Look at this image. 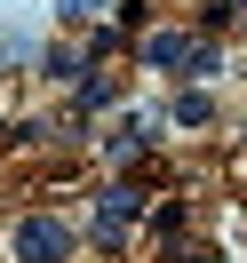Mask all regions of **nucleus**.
<instances>
[{
	"instance_id": "1",
	"label": "nucleus",
	"mask_w": 247,
	"mask_h": 263,
	"mask_svg": "<svg viewBox=\"0 0 247 263\" xmlns=\"http://www.w3.org/2000/svg\"><path fill=\"white\" fill-rule=\"evenodd\" d=\"M16 255L24 263H64L72 255V231L56 223V215H24V223H16Z\"/></svg>"
},
{
	"instance_id": "2",
	"label": "nucleus",
	"mask_w": 247,
	"mask_h": 263,
	"mask_svg": "<svg viewBox=\"0 0 247 263\" xmlns=\"http://www.w3.org/2000/svg\"><path fill=\"white\" fill-rule=\"evenodd\" d=\"M144 56H151V64H192L199 48H192V40H176V32H151V40H144Z\"/></svg>"
},
{
	"instance_id": "3",
	"label": "nucleus",
	"mask_w": 247,
	"mask_h": 263,
	"mask_svg": "<svg viewBox=\"0 0 247 263\" xmlns=\"http://www.w3.org/2000/svg\"><path fill=\"white\" fill-rule=\"evenodd\" d=\"M136 208H144V199H136V192H128V183H120V192H104V223H128V215H136Z\"/></svg>"
}]
</instances>
